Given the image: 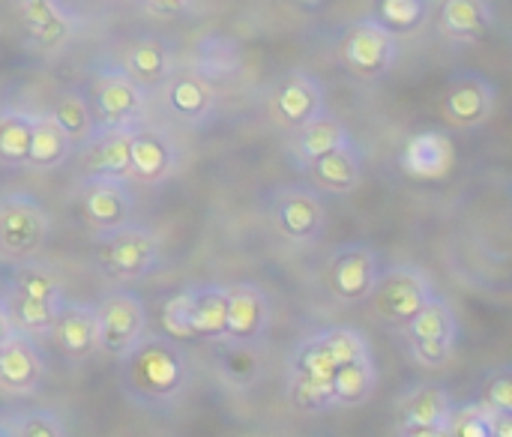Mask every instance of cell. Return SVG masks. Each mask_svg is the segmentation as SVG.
<instances>
[{"mask_svg":"<svg viewBox=\"0 0 512 437\" xmlns=\"http://www.w3.org/2000/svg\"><path fill=\"white\" fill-rule=\"evenodd\" d=\"M12 333H15V324H12L9 309H6V303H3V297H0V345H3Z\"/></svg>","mask_w":512,"mask_h":437,"instance_id":"cell-42","label":"cell"},{"mask_svg":"<svg viewBox=\"0 0 512 437\" xmlns=\"http://www.w3.org/2000/svg\"><path fill=\"white\" fill-rule=\"evenodd\" d=\"M30 132H33V114L15 108L0 111V165L9 168L27 165Z\"/></svg>","mask_w":512,"mask_h":437,"instance_id":"cell-32","label":"cell"},{"mask_svg":"<svg viewBox=\"0 0 512 437\" xmlns=\"http://www.w3.org/2000/svg\"><path fill=\"white\" fill-rule=\"evenodd\" d=\"M72 153V141L63 132V126L51 114H33V132H30V150H27V165L33 168H60Z\"/></svg>","mask_w":512,"mask_h":437,"instance_id":"cell-29","label":"cell"},{"mask_svg":"<svg viewBox=\"0 0 512 437\" xmlns=\"http://www.w3.org/2000/svg\"><path fill=\"white\" fill-rule=\"evenodd\" d=\"M96 333L99 351L123 360L147 336V309L132 291H111L96 306Z\"/></svg>","mask_w":512,"mask_h":437,"instance_id":"cell-6","label":"cell"},{"mask_svg":"<svg viewBox=\"0 0 512 437\" xmlns=\"http://www.w3.org/2000/svg\"><path fill=\"white\" fill-rule=\"evenodd\" d=\"M165 90V105L174 117L186 123H201L213 114L216 108V87L210 84L207 75L195 69H180L171 72L162 84Z\"/></svg>","mask_w":512,"mask_h":437,"instance_id":"cell-20","label":"cell"},{"mask_svg":"<svg viewBox=\"0 0 512 437\" xmlns=\"http://www.w3.org/2000/svg\"><path fill=\"white\" fill-rule=\"evenodd\" d=\"M51 222L45 207L30 195L0 198V252L12 261H27L42 252Z\"/></svg>","mask_w":512,"mask_h":437,"instance_id":"cell-7","label":"cell"},{"mask_svg":"<svg viewBox=\"0 0 512 437\" xmlns=\"http://www.w3.org/2000/svg\"><path fill=\"white\" fill-rule=\"evenodd\" d=\"M444 435L450 437H492V408L483 402H471L462 408H450L447 429Z\"/></svg>","mask_w":512,"mask_h":437,"instance_id":"cell-36","label":"cell"},{"mask_svg":"<svg viewBox=\"0 0 512 437\" xmlns=\"http://www.w3.org/2000/svg\"><path fill=\"white\" fill-rule=\"evenodd\" d=\"M369 18L393 36H408L426 24L429 0H372Z\"/></svg>","mask_w":512,"mask_h":437,"instance_id":"cell-31","label":"cell"},{"mask_svg":"<svg viewBox=\"0 0 512 437\" xmlns=\"http://www.w3.org/2000/svg\"><path fill=\"white\" fill-rule=\"evenodd\" d=\"M339 60L357 78H378L390 72L399 60V36H393L372 18H360L345 30L339 42Z\"/></svg>","mask_w":512,"mask_h":437,"instance_id":"cell-8","label":"cell"},{"mask_svg":"<svg viewBox=\"0 0 512 437\" xmlns=\"http://www.w3.org/2000/svg\"><path fill=\"white\" fill-rule=\"evenodd\" d=\"M375 387H378V366H375V357L372 351L342 363L333 378H330V396H333V411L336 408H363L372 396H375Z\"/></svg>","mask_w":512,"mask_h":437,"instance_id":"cell-25","label":"cell"},{"mask_svg":"<svg viewBox=\"0 0 512 437\" xmlns=\"http://www.w3.org/2000/svg\"><path fill=\"white\" fill-rule=\"evenodd\" d=\"M189 3L192 0H147L150 12H156V15H180Z\"/></svg>","mask_w":512,"mask_h":437,"instance_id":"cell-40","label":"cell"},{"mask_svg":"<svg viewBox=\"0 0 512 437\" xmlns=\"http://www.w3.org/2000/svg\"><path fill=\"white\" fill-rule=\"evenodd\" d=\"M378 255L369 246H345L327 264V288L339 303H363L378 282Z\"/></svg>","mask_w":512,"mask_h":437,"instance_id":"cell-12","label":"cell"},{"mask_svg":"<svg viewBox=\"0 0 512 437\" xmlns=\"http://www.w3.org/2000/svg\"><path fill=\"white\" fill-rule=\"evenodd\" d=\"M51 117L63 126V132L69 135L72 144H84V141L96 132V117H93V111H90V102H87L81 93H75V90L63 93V96L54 102Z\"/></svg>","mask_w":512,"mask_h":437,"instance_id":"cell-35","label":"cell"},{"mask_svg":"<svg viewBox=\"0 0 512 437\" xmlns=\"http://www.w3.org/2000/svg\"><path fill=\"white\" fill-rule=\"evenodd\" d=\"M3 303L9 309V318H12L15 330L30 336V339L33 336H51V330L57 324V315H60V306H63V303H51V300L18 294L12 288L6 291Z\"/></svg>","mask_w":512,"mask_h":437,"instance_id":"cell-30","label":"cell"},{"mask_svg":"<svg viewBox=\"0 0 512 437\" xmlns=\"http://www.w3.org/2000/svg\"><path fill=\"white\" fill-rule=\"evenodd\" d=\"M9 288L27 297H39V300H51V303H66L63 300V282L57 273H51L48 267L36 264V261H18V267L9 273Z\"/></svg>","mask_w":512,"mask_h":437,"instance_id":"cell-33","label":"cell"},{"mask_svg":"<svg viewBox=\"0 0 512 437\" xmlns=\"http://www.w3.org/2000/svg\"><path fill=\"white\" fill-rule=\"evenodd\" d=\"M495 108H498V87L477 72H459L444 84L441 117L456 129H477L489 123Z\"/></svg>","mask_w":512,"mask_h":437,"instance_id":"cell-9","label":"cell"},{"mask_svg":"<svg viewBox=\"0 0 512 437\" xmlns=\"http://www.w3.org/2000/svg\"><path fill=\"white\" fill-rule=\"evenodd\" d=\"M228 291V324H225V339L252 345L258 342L267 327H270V300L264 291L252 282H240Z\"/></svg>","mask_w":512,"mask_h":437,"instance_id":"cell-19","label":"cell"},{"mask_svg":"<svg viewBox=\"0 0 512 437\" xmlns=\"http://www.w3.org/2000/svg\"><path fill=\"white\" fill-rule=\"evenodd\" d=\"M228 291L219 285H192L162 303V330L177 342L225 339Z\"/></svg>","mask_w":512,"mask_h":437,"instance_id":"cell-2","label":"cell"},{"mask_svg":"<svg viewBox=\"0 0 512 437\" xmlns=\"http://www.w3.org/2000/svg\"><path fill=\"white\" fill-rule=\"evenodd\" d=\"M96 114L105 129H129L147 111V90L138 87L126 69H102L93 78Z\"/></svg>","mask_w":512,"mask_h":437,"instance_id":"cell-10","label":"cell"},{"mask_svg":"<svg viewBox=\"0 0 512 437\" xmlns=\"http://www.w3.org/2000/svg\"><path fill=\"white\" fill-rule=\"evenodd\" d=\"M81 174L84 180H129V129H96L81 144Z\"/></svg>","mask_w":512,"mask_h":437,"instance_id":"cell-18","label":"cell"},{"mask_svg":"<svg viewBox=\"0 0 512 437\" xmlns=\"http://www.w3.org/2000/svg\"><path fill=\"white\" fill-rule=\"evenodd\" d=\"M492 437H512V411H492Z\"/></svg>","mask_w":512,"mask_h":437,"instance_id":"cell-41","label":"cell"},{"mask_svg":"<svg viewBox=\"0 0 512 437\" xmlns=\"http://www.w3.org/2000/svg\"><path fill=\"white\" fill-rule=\"evenodd\" d=\"M105 237L96 243L99 267L120 282H138L150 276L162 261V240L150 228L123 225L114 231H102Z\"/></svg>","mask_w":512,"mask_h":437,"instance_id":"cell-3","label":"cell"},{"mask_svg":"<svg viewBox=\"0 0 512 437\" xmlns=\"http://www.w3.org/2000/svg\"><path fill=\"white\" fill-rule=\"evenodd\" d=\"M453 399L438 384H423L405 393L396 405V435L441 437L447 429Z\"/></svg>","mask_w":512,"mask_h":437,"instance_id":"cell-11","label":"cell"},{"mask_svg":"<svg viewBox=\"0 0 512 437\" xmlns=\"http://www.w3.org/2000/svg\"><path fill=\"white\" fill-rule=\"evenodd\" d=\"M270 111L285 129H300L327 111L324 84L309 72H288L270 96Z\"/></svg>","mask_w":512,"mask_h":437,"instance_id":"cell-13","label":"cell"},{"mask_svg":"<svg viewBox=\"0 0 512 437\" xmlns=\"http://www.w3.org/2000/svg\"><path fill=\"white\" fill-rule=\"evenodd\" d=\"M174 147L156 129H132L129 126V168L132 177L144 183H162L174 171Z\"/></svg>","mask_w":512,"mask_h":437,"instance_id":"cell-24","label":"cell"},{"mask_svg":"<svg viewBox=\"0 0 512 437\" xmlns=\"http://www.w3.org/2000/svg\"><path fill=\"white\" fill-rule=\"evenodd\" d=\"M348 141H354V138H351V132L345 129V123L324 111V114L312 117L309 123H303L300 129H294L291 150H294V156H297L303 165H309L315 156H321V153H327V150H333V147H339V144H348Z\"/></svg>","mask_w":512,"mask_h":437,"instance_id":"cell-28","label":"cell"},{"mask_svg":"<svg viewBox=\"0 0 512 437\" xmlns=\"http://www.w3.org/2000/svg\"><path fill=\"white\" fill-rule=\"evenodd\" d=\"M336 369H339V360H336V354H333V348H330L324 330L315 333V336H309L303 345H297V351H294V357H291V375L330 381Z\"/></svg>","mask_w":512,"mask_h":437,"instance_id":"cell-34","label":"cell"},{"mask_svg":"<svg viewBox=\"0 0 512 437\" xmlns=\"http://www.w3.org/2000/svg\"><path fill=\"white\" fill-rule=\"evenodd\" d=\"M81 213L90 228L114 231L132 222L135 195L126 180H84L81 189Z\"/></svg>","mask_w":512,"mask_h":437,"instance_id":"cell-16","label":"cell"},{"mask_svg":"<svg viewBox=\"0 0 512 437\" xmlns=\"http://www.w3.org/2000/svg\"><path fill=\"white\" fill-rule=\"evenodd\" d=\"M123 69H126V75H129L138 87L156 90V87H162L165 78L174 72V66H171V51H168V45H165L162 39H156V36H141L138 42L129 45Z\"/></svg>","mask_w":512,"mask_h":437,"instance_id":"cell-27","label":"cell"},{"mask_svg":"<svg viewBox=\"0 0 512 437\" xmlns=\"http://www.w3.org/2000/svg\"><path fill=\"white\" fill-rule=\"evenodd\" d=\"M483 405L492 411H512V378L510 372H498L486 381Z\"/></svg>","mask_w":512,"mask_h":437,"instance_id":"cell-39","label":"cell"},{"mask_svg":"<svg viewBox=\"0 0 512 437\" xmlns=\"http://www.w3.org/2000/svg\"><path fill=\"white\" fill-rule=\"evenodd\" d=\"M435 285L429 282V276L417 267H390L387 273H378L375 288L369 291V303L372 312L390 324V327H405L432 297H435Z\"/></svg>","mask_w":512,"mask_h":437,"instance_id":"cell-5","label":"cell"},{"mask_svg":"<svg viewBox=\"0 0 512 437\" xmlns=\"http://www.w3.org/2000/svg\"><path fill=\"white\" fill-rule=\"evenodd\" d=\"M45 381V360L30 336L12 333L0 345V390L9 396H30Z\"/></svg>","mask_w":512,"mask_h":437,"instance_id":"cell-17","label":"cell"},{"mask_svg":"<svg viewBox=\"0 0 512 437\" xmlns=\"http://www.w3.org/2000/svg\"><path fill=\"white\" fill-rule=\"evenodd\" d=\"M120 384L132 405L147 411H165L186 396L192 384V369L171 336L165 339L147 333L120 360Z\"/></svg>","mask_w":512,"mask_h":437,"instance_id":"cell-1","label":"cell"},{"mask_svg":"<svg viewBox=\"0 0 512 437\" xmlns=\"http://www.w3.org/2000/svg\"><path fill=\"white\" fill-rule=\"evenodd\" d=\"M6 437H63L66 426L60 417L48 414V411H27L18 417L3 420Z\"/></svg>","mask_w":512,"mask_h":437,"instance_id":"cell-38","label":"cell"},{"mask_svg":"<svg viewBox=\"0 0 512 437\" xmlns=\"http://www.w3.org/2000/svg\"><path fill=\"white\" fill-rule=\"evenodd\" d=\"M51 336L66 360H87L99 351L96 309L90 303H63Z\"/></svg>","mask_w":512,"mask_h":437,"instance_id":"cell-22","label":"cell"},{"mask_svg":"<svg viewBox=\"0 0 512 437\" xmlns=\"http://www.w3.org/2000/svg\"><path fill=\"white\" fill-rule=\"evenodd\" d=\"M18 21L36 48H60L72 39L75 24L57 0H15Z\"/></svg>","mask_w":512,"mask_h":437,"instance_id":"cell-21","label":"cell"},{"mask_svg":"<svg viewBox=\"0 0 512 437\" xmlns=\"http://www.w3.org/2000/svg\"><path fill=\"white\" fill-rule=\"evenodd\" d=\"M273 222L282 237L294 243H309L324 231L327 213L315 192L288 186V189H279L273 198Z\"/></svg>","mask_w":512,"mask_h":437,"instance_id":"cell-15","label":"cell"},{"mask_svg":"<svg viewBox=\"0 0 512 437\" xmlns=\"http://www.w3.org/2000/svg\"><path fill=\"white\" fill-rule=\"evenodd\" d=\"M489 0H441V33L456 42H480L492 33Z\"/></svg>","mask_w":512,"mask_h":437,"instance_id":"cell-26","label":"cell"},{"mask_svg":"<svg viewBox=\"0 0 512 437\" xmlns=\"http://www.w3.org/2000/svg\"><path fill=\"white\" fill-rule=\"evenodd\" d=\"M306 168H309V177L315 180V186L330 195H348L363 180V156L354 141L315 156Z\"/></svg>","mask_w":512,"mask_h":437,"instance_id":"cell-23","label":"cell"},{"mask_svg":"<svg viewBox=\"0 0 512 437\" xmlns=\"http://www.w3.org/2000/svg\"><path fill=\"white\" fill-rule=\"evenodd\" d=\"M288 399H291V405H294L297 411H306V414L333 411L330 381H318V378L291 375V381H288Z\"/></svg>","mask_w":512,"mask_h":437,"instance_id":"cell-37","label":"cell"},{"mask_svg":"<svg viewBox=\"0 0 512 437\" xmlns=\"http://www.w3.org/2000/svg\"><path fill=\"white\" fill-rule=\"evenodd\" d=\"M297 3H303V6H318V3H324V0H297Z\"/></svg>","mask_w":512,"mask_h":437,"instance_id":"cell-43","label":"cell"},{"mask_svg":"<svg viewBox=\"0 0 512 437\" xmlns=\"http://www.w3.org/2000/svg\"><path fill=\"white\" fill-rule=\"evenodd\" d=\"M0 437H6V429H3V423H0Z\"/></svg>","mask_w":512,"mask_h":437,"instance_id":"cell-44","label":"cell"},{"mask_svg":"<svg viewBox=\"0 0 512 437\" xmlns=\"http://www.w3.org/2000/svg\"><path fill=\"white\" fill-rule=\"evenodd\" d=\"M453 165H456V144L441 129L414 132L399 153V168L420 183L444 180L453 171Z\"/></svg>","mask_w":512,"mask_h":437,"instance_id":"cell-14","label":"cell"},{"mask_svg":"<svg viewBox=\"0 0 512 437\" xmlns=\"http://www.w3.org/2000/svg\"><path fill=\"white\" fill-rule=\"evenodd\" d=\"M411 354L420 366L426 369H444L453 354H456V339H459V321L453 306L435 294L405 327Z\"/></svg>","mask_w":512,"mask_h":437,"instance_id":"cell-4","label":"cell"}]
</instances>
